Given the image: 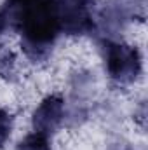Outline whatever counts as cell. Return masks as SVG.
Listing matches in <instances>:
<instances>
[{
	"mask_svg": "<svg viewBox=\"0 0 148 150\" xmlns=\"http://www.w3.org/2000/svg\"><path fill=\"white\" fill-rule=\"evenodd\" d=\"M16 150H52L49 143V136H44L40 133H32L26 138H23Z\"/></svg>",
	"mask_w": 148,
	"mask_h": 150,
	"instance_id": "6",
	"label": "cell"
},
{
	"mask_svg": "<svg viewBox=\"0 0 148 150\" xmlns=\"http://www.w3.org/2000/svg\"><path fill=\"white\" fill-rule=\"evenodd\" d=\"M11 131H12V115L7 112V110L0 108V149L9 140Z\"/></svg>",
	"mask_w": 148,
	"mask_h": 150,
	"instance_id": "8",
	"label": "cell"
},
{
	"mask_svg": "<svg viewBox=\"0 0 148 150\" xmlns=\"http://www.w3.org/2000/svg\"><path fill=\"white\" fill-rule=\"evenodd\" d=\"M103 54L106 72L117 84H132L141 75L143 63L138 47L106 38L103 42Z\"/></svg>",
	"mask_w": 148,
	"mask_h": 150,
	"instance_id": "2",
	"label": "cell"
},
{
	"mask_svg": "<svg viewBox=\"0 0 148 150\" xmlns=\"http://www.w3.org/2000/svg\"><path fill=\"white\" fill-rule=\"evenodd\" d=\"M7 25H9V23H7V16H5V12H4V11L0 9V35H2L4 32H5Z\"/></svg>",
	"mask_w": 148,
	"mask_h": 150,
	"instance_id": "9",
	"label": "cell"
},
{
	"mask_svg": "<svg viewBox=\"0 0 148 150\" xmlns=\"http://www.w3.org/2000/svg\"><path fill=\"white\" fill-rule=\"evenodd\" d=\"M16 74V58L11 49L5 45H0V77L2 79H12Z\"/></svg>",
	"mask_w": 148,
	"mask_h": 150,
	"instance_id": "7",
	"label": "cell"
},
{
	"mask_svg": "<svg viewBox=\"0 0 148 150\" xmlns=\"http://www.w3.org/2000/svg\"><path fill=\"white\" fill-rule=\"evenodd\" d=\"M65 119V101L58 94H51L40 101L32 115V124L35 133L51 136Z\"/></svg>",
	"mask_w": 148,
	"mask_h": 150,
	"instance_id": "5",
	"label": "cell"
},
{
	"mask_svg": "<svg viewBox=\"0 0 148 150\" xmlns=\"http://www.w3.org/2000/svg\"><path fill=\"white\" fill-rule=\"evenodd\" d=\"M94 0H58L59 28L66 35H85L96 30L92 16Z\"/></svg>",
	"mask_w": 148,
	"mask_h": 150,
	"instance_id": "3",
	"label": "cell"
},
{
	"mask_svg": "<svg viewBox=\"0 0 148 150\" xmlns=\"http://www.w3.org/2000/svg\"><path fill=\"white\" fill-rule=\"evenodd\" d=\"M7 23L21 35V49L33 63L45 61L61 33L58 0H7Z\"/></svg>",
	"mask_w": 148,
	"mask_h": 150,
	"instance_id": "1",
	"label": "cell"
},
{
	"mask_svg": "<svg viewBox=\"0 0 148 150\" xmlns=\"http://www.w3.org/2000/svg\"><path fill=\"white\" fill-rule=\"evenodd\" d=\"M136 18H143L141 0H108L99 12L98 23L105 32H110V35H117V32L127 21H132Z\"/></svg>",
	"mask_w": 148,
	"mask_h": 150,
	"instance_id": "4",
	"label": "cell"
}]
</instances>
